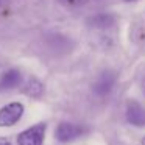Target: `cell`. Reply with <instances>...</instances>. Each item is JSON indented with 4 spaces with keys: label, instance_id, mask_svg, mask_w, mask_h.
Here are the masks:
<instances>
[{
    "label": "cell",
    "instance_id": "cell-10",
    "mask_svg": "<svg viewBox=\"0 0 145 145\" xmlns=\"http://www.w3.org/2000/svg\"><path fill=\"white\" fill-rule=\"evenodd\" d=\"M142 145H145V137H144V140H142Z\"/></svg>",
    "mask_w": 145,
    "mask_h": 145
},
{
    "label": "cell",
    "instance_id": "cell-2",
    "mask_svg": "<svg viewBox=\"0 0 145 145\" xmlns=\"http://www.w3.org/2000/svg\"><path fill=\"white\" fill-rule=\"evenodd\" d=\"M45 136V125L38 123V125L30 126L28 129L22 131L17 136V144L19 145H42Z\"/></svg>",
    "mask_w": 145,
    "mask_h": 145
},
{
    "label": "cell",
    "instance_id": "cell-1",
    "mask_svg": "<svg viewBox=\"0 0 145 145\" xmlns=\"http://www.w3.org/2000/svg\"><path fill=\"white\" fill-rule=\"evenodd\" d=\"M24 114V105L20 101H13V103H8L7 106H3L0 109V126H13L16 125L20 120Z\"/></svg>",
    "mask_w": 145,
    "mask_h": 145
},
{
    "label": "cell",
    "instance_id": "cell-6",
    "mask_svg": "<svg viewBox=\"0 0 145 145\" xmlns=\"http://www.w3.org/2000/svg\"><path fill=\"white\" fill-rule=\"evenodd\" d=\"M114 81H116L114 73H111V72L101 73V76L97 80V81H95V86H94L95 94H98V95L109 94L111 89H112V86H114Z\"/></svg>",
    "mask_w": 145,
    "mask_h": 145
},
{
    "label": "cell",
    "instance_id": "cell-7",
    "mask_svg": "<svg viewBox=\"0 0 145 145\" xmlns=\"http://www.w3.org/2000/svg\"><path fill=\"white\" fill-rule=\"evenodd\" d=\"M22 91L24 94L30 95V97H39L42 94V91H44V88H42L41 81L38 78H28L25 81V84H24Z\"/></svg>",
    "mask_w": 145,
    "mask_h": 145
},
{
    "label": "cell",
    "instance_id": "cell-9",
    "mask_svg": "<svg viewBox=\"0 0 145 145\" xmlns=\"http://www.w3.org/2000/svg\"><path fill=\"white\" fill-rule=\"evenodd\" d=\"M0 145H11V144L8 142V139H5V137H0Z\"/></svg>",
    "mask_w": 145,
    "mask_h": 145
},
{
    "label": "cell",
    "instance_id": "cell-11",
    "mask_svg": "<svg viewBox=\"0 0 145 145\" xmlns=\"http://www.w3.org/2000/svg\"><path fill=\"white\" fill-rule=\"evenodd\" d=\"M144 91H145V80H144Z\"/></svg>",
    "mask_w": 145,
    "mask_h": 145
},
{
    "label": "cell",
    "instance_id": "cell-5",
    "mask_svg": "<svg viewBox=\"0 0 145 145\" xmlns=\"http://www.w3.org/2000/svg\"><path fill=\"white\" fill-rule=\"evenodd\" d=\"M22 81V76L20 72L17 69H10L2 75L0 78V91H11V89H16L17 86Z\"/></svg>",
    "mask_w": 145,
    "mask_h": 145
},
{
    "label": "cell",
    "instance_id": "cell-8",
    "mask_svg": "<svg viewBox=\"0 0 145 145\" xmlns=\"http://www.w3.org/2000/svg\"><path fill=\"white\" fill-rule=\"evenodd\" d=\"M64 3H67V5H78L81 0H63Z\"/></svg>",
    "mask_w": 145,
    "mask_h": 145
},
{
    "label": "cell",
    "instance_id": "cell-4",
    "mask_svg": "<svg viewBox=\"0 0 145 145\" xmlns=\"http://www.w3.org/2000/svg\"><path fill=\"white\" fill-rule=\"evenodd\" d=\"M126 120L134 126H145V108L137 101H129L126 106Z\"/></svg>",
    "mask_w": 145,
    "mask_h": 145
},
{
    "label": "cell",
    "instance_id": "cell-3",
    "mask_svg": "<svg viewBox=\"0 0 145 145\" xmlns=\"http://www.w3.org/2000/svg\"><path fill=\"white\" fill-rule=\"evenodd\" d=\"M81 134H83V129L80 126L73 125V123H67V122L59 123L56 131H55V136H56V139L59 142H70L73 139L80 137Z\"/></svg>",
    "mask_w": 145,
    "mask_h": 145
}]
</instances>
